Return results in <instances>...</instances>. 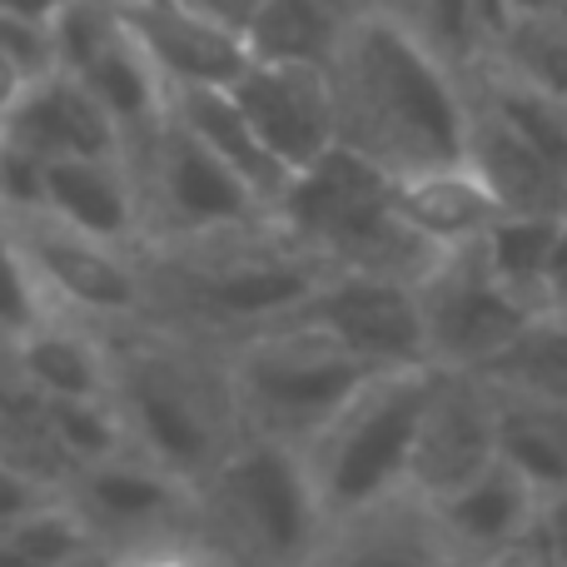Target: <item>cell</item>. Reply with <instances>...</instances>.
Listing matches in <instances>:
<instances>
[{"instance_id":"2e32d148","label":"cell","mask_w":567,"mask_h":567,"mask_svg":"<svg viewBox=\"0 0 567 567\" xmlns=\"http://www.w3.org/2000/svg\"><path fill=\"white\" fill-rule=\"evenodd\" d=\"M543 493L503 458H493L468 483L429 498L449 558L463 563H528V538Z\"/></svg>"},{"instance_id":"8992f818","label":"cell","mask_w":567,"mask_h":567,"mask_svg":"<svg viewBox=\"0 0 567 567\" xmlns=\"http://www.w3.org/2000/svg\"><path fill=\"white\" fill-rule=\"evenodd\" d=\"M275 215L329 269L419 279L433 265V249L393 209V175L349 145H329L293 169Z\"/></svg>"},{"instance_id":"4dcf8cb0","label":"cell","mask_w":567,"mask_h":567,"mask_svg":"<svg viewBox=\"0 0 567 567\" xmlns=\"http://www.w3.org/2000/svg\"><path fill=\"white\" fill-rule=\"evenodd\" d=\"M488 60L498 70H508V75L567 100V10L508 20V30L493 40Z\"/></svg>"},{"instance_id":"74e56055","label":"cell","mask_w":567,"mask_h":567,"mask_svg":"<svg viewBox=\"0 0 567 567\" xmlns=\"http://www.w3.org/2000/svg\"><path fill=\"white\" fill-rule=\"evenodd\" d=\"M567 10V0H508V20H523V16H558ZM508 30V25H503Z\"/></svg>"},{"instance_id":"9a60e30c","label":"cell","mask_w":567,"mask_h":567,"mask_svg":"<svg viewBox=\"0 0 567 567\" xmlns=\"http://www.w3.org/2000/svg\"><path fill=\"white\" fill-rule=\"evenodd\" d=\"M493 458H498V409L488 383L478 373L439 369L413 439L409 488L419 498H439L483 473Z\"/></svg>"},{"instance_id":"f546056e","label":"cell","mask_w":567,"mask_h":567,"mask_svg":"<svg viewBox=\"0 0 567 567\" xmlns=\"http://www.w3.org/2000/svg\"><path fill=\"white\" fill-rule=\"evenodd\" d=\"M567 215V209H563ZM563 215H518V209H498L478 239L483 265L508 293H518L528 309H543V279H548V255L558 239Z\"/></svg>"},{"instance_id":"e0dca14e","label":"cell","mask_w":567,"mask_h":567,"mask_svg":"<svg viewBox=\"0 0 567 567\" xmlns=\"http://www.w3.org/2000/svg\"><path fill=\"white\" fill-rule=\"evenodd\" d=\"M40 215L80 229V235L110 239V245H145V205L140 179L125 155H65L45 159V195Z\"/></svg>"},{"instance_id":"3957f363","label":"cell","mask_w":567,"mask_h":567,"mask_svg":"<svg viewBox=\"0 0 567 567\" xmlns=\"http://www.w3.org/2000/svg\"><path fill=\"white\" fill-rule=\"evenodd\" d=\"M105 339L110 403L125 423V443L175 478L199 483L245 433L225 353L159 319L105 323Z\"/></svg>"},{"instance_id":"d6a6232c","label":"cell","mask_w":567,"mask_h":567,"mask_svg":"<svg viewBox=\"0 0 567 567\" xmlns=\"http://www.w3.org/2000/svg\"><path fill=\"white\" fill-rule=\"evenodd\" d=\"M45 313H50L45 289H40L25 249L16 245L10 219L0 215V343H10V339H20L25 329H35Z\"/></svg>"},{"instance_id":"4fadbf2b","label":"cell","mask_w":567,"mask_h":567,"mask_svg":"<svg viewBox=\"0 0 567 567\" xmlns=\"http://www.w3.org/2000/svg\"><path fill=\"white\" fill-rule=\"evenodd\" d=\"M229 95L239 100L245 120L265 150L284 169H303L329 145H339V115H333V80L329 65H303V60H259L229 80Z\"/></svg>"},{"instance_id":"836d02e7","label":"cell","mask_w":567,"mask_h":567,"mask_svg":"<svg viewBox=\"0 0 567 567\" xmlns=\"http://www.w3.org/2000/svg\"><path fill=\"white\" fill-rule=\"evenodd\" d=\"M0 55H10L30 80L55 70V30L40 16H20V10H0Z\"/></svg>"},{"instance_id":"4316f807","label":"cell","mask_w":567,"mask_h":567,"mask_svg":"<svg viewBox=\"0 0 567 567\" xmlns=\"http://www.w3.org/2000/svg\"><path fill=\"white\" fill-rule=\"evenodd\" d=\"M493 409H498V458L538 493L567 488V403L493 393Z\"/></svg>"},{"instance_id":"d6986e66","label":"cell","mask_w":567,"mask_h":567,"mask_svg":"<svg viewBox=\"0 0 567 567\" xmlns=\"http://www.w3.org/2000/svg\"><path fill=\"white\" fill-rule=\"evenodd\" d=\"M393 209L399 219L433 249H458L483 239V229L498 219V199L483 185V175L468 159H449V165H423L409 175H393Z\"/></svg>"},{"instance_id":"83f0119b","label":"cell","mask_w":567,"mask_h":567,"mask_svg":"<svg viewBox=\"0 0 567 567\" xmlns=\"http://www.w3.org/2000/svg\"><path fill=\"white\" fill-rule=\"evenodd\" d=\"M463 85H468V95L478 100L483 110H493L513 135H523L543 159H553L567 175V100L563 95H548V90L508 75V70H498L493 60L473 65L468 75H463Z\"/></svg>"},{"instance_id":"f1b7e54d","label":"cell","mask_w":567,"mask_h":567,"mask_svg":"<svg viewBox=\"0 0 567 567\" xmlns=\"http://www.w3.org/2000/svg\"><path fill=\"white\" fill-rule=\"evenodd\" d=\"M85 558H110L105 538L95 523L65 498V488L40 498L30 513H20L6 533H0V563H30V567H65Z\"/></svg>"},{"instance_id":"8fae6325","label":"cell","mask_w":567,"mask_h":567,"mask_svg":"<svg viewBox=\"0 0 567 567\" xmlns=\"http://www.w3.org/2000/svg\"><path fill=\"white\" fill-rule=\"evenodd\" d=\"M413 289H419L429 363L453 373L483 369L528 323V313H538L493 279V269L478 255V239L433 255V265L413 279Z\"/></svg>"},{"instance_id":"1f68e13d","label":"cell","mask_w":567,"mask_h":567,"mask_svg":"<svg viewBox=\"0 0 567 567\" xmlns=\"http://www.w3.org/2000/svg\"><path fill=\"white\" fill-rule=\"evenodd\" d=\"M45 409H50V433H55L70 473L130 449L125 423H120V413L110 399H45Z\"/></svg>"},{"instance_id":"d590c367","label":"cell","mask_w":567,"mask_h":567,"mask_svg":"<svg viewBox=\"0 0 567 567\" xmlns=\"http://www.w3.org/2000/svg\"><path fill=\"white\" fill-rule=\"evenodd\" d=\"M543 309L567 313V215H563L558 239H553V255H548V279H543Z\"/></svg>"},{"instance_id":"ba28073f","label":"cell","mask_w":567,"mask_h":567,"mask_svg":"<svg viewBox=\"0 0 567 567\" xmlns=\"http://www.w3.org/2000/svg\"><path fill=\"white\" fill-rule=\"evenodd\" d=\"M65 498L95 523L110 558H215L199 528L195 483L135 449L75 468Z\"/></svg>"},{"instance_id":"ac0fdd59","label":"cell","mask_w":567,"mask_h":567,"mask_svg":"<svg viewBox=\"0 0 567 567\" xmlns=\"http://www.w3.org/2000/svg\"><path fill=\"white\" fill-rule=\"evenodd\" d=\"M0 135H10L16 145L35 150L40 159H65V155H125L115 120L105 115L95 95L65 70L30 80V90L16 100Z\"/></svg>"},{"instance_id":"30bf717a","label":"cell","mask_w":567,"mask_h":567,"mask_svg":"<svg viewBox=\"0 0 567 567\" xmlns=\"http://www.w3.org/2000/svg\"><path fill=\"white\" fill-rule=\"evenodd\" d=\"M16 229V245L25 249L50 309L80 313L90 323H130L150 313V284L140 249L110 245V239L80 235L60 219L40 215H6Z\"/></svg>"},{"instance_id":"cb8c5ba5","label":"cell","mask_w":567,"mask_h":567,"mask_svg":"<svg viewBox=\"0 0 567 567\" xmlns=\"http://www.w3.org/2000/svg\"><path fill=\"white\" fill-rule=\"evenodd\" d=\"M473 373L493 393H508V399L567 403V313H528V323Z\"/></svg>"},{"instance_id":"f35d334b","label":"cell","mask_w":567,"mask_h":567,"mask_svg":"<svg viewBox=\"0 0 567 567\" xmlns=\"http://www.w3.org/2000/svg\"><path fill=\"white\" fill-rule=\"evenodd\" d=\"M70 0H0V10H20V16H40L55 20V10H65Z\"/></svg>"},{"instance_id":"8d00e7d4","label":"cell","mask_w":567,"mask_h":567,"mask_svg":"<svg viewBox=\"0 0 567 567\" xmlns=\"http://www.w3.org/2000/svg\"><path fill=\"white\" fill-rule=\"evenodd\" d=\"M25 90H30V75H25V70H20L10 55H0V120L16 110V100L25 95Z\"/></svg>"},{"instance_id":"9c48e42d","label":"cell","mask_w":567,"mask_h":567,"mask_svg":"<svg viewBox=\"0 0 567 567\" xmlns=\"http://www.w3.org/2000/svg\"><path fill=\"white\" fill-rule=\"evenodd\" d=\"M125 159L140 179L145 245L215 235V229L255 225L275 215V205L259 189H249L219 155H209L175 115H165L145 140H135Z\"/></svg>"},{"instance_id":"60d3db41","label":"cell","mask_w":567,"mask_h":567,"mask_svg":"<svg viewBox=\"0 0 567 567\" xmlns=\"http://www.w3.org/2000/svg\"><path fill=\"white\" fill-rule=\"evenodd\" d=\"M0 349H6V343H0Z\"/></svg>"},{"instance_id":"6da1fadb","label":"cell","mask_w":567,"mask_h":567,"mask_svg":"<svg viewBox=\"0 0 567 567\" xmlns=\"http://www.w3.org/2000/svg\"><path fill=\"white\" fill-rule=\"evenodd\" d=\"M339 145L359 150L389 175L463 159L468 85L393 10H353L329 65Z\"/></svg>"},{"instance_id":"484cf974","label":"cell","mask_w":567,"mask_h":567,"mask_svg":"<svg viewBox=\"0 0 567 567\" xmlns=\"http://www.w3.org/2000/svg\"><path fill=\"white\" fill-rule=\"evenodd\" d=\"M383 10H393L458 75L483 65L508 25V0H383Z\"/></svg>"},{"instance_id":"603a6c76","label":"cell","mask_w":567,"mask_h":567,"mask_svg":"<svg viewBox=\"0 0 567 567\" xmlns=\"http://www.w3.org/2000/svg\"><path fill=\"white\" fill-rule=\"evenodd\" d=\"M349 20H353L349 0H259L245 16V45L259 60L333 65Z\"/></svg>"},{"instance_id":"52a82bcc","label":"cell","mask_w":567,"mask_h":567,"mask_svg":"<svg viewBox=\"0 0 567 567\" xmlns=\"http://www.w3.org/2000/svg\"><path fill=\"white\" fill-rule=\"evenodd\" d=\"M219 353H225L239 429L293 443V449H303L343 409V399L369 373H379L303 319H279L269 329L225 343Z\"/></svg>"},{"instance_id":"44dd1931","label":"cell","mask_w":567,"mask_h":567,"mask_svg":"<svg viewBox=\"0 0 567 567\" xmlns=\"http://www.w3.org/2000/svg\"><path fill=\"white\" fill-rule=\"evenodd\" d=\"M463 159L483 175L498 209H518V215H563L567 209L563 169L553 159H543L523 135H513L473 95H468V145H463Z\"/></svg>"},{"instance_id":"5bb4252c","label":"cell","mask_w":567,"mask_h":567,"mask_svg":"<svg viewBox=\"0 0 567 567\" xmlns=\"http://www.w3.org/2000/svg\"><path fill=\"white\" fill-rule=\"evenodd\" d=\"M110 6L169 90L229 85L249 65L245 30L199 0H110Z\"/></svg>"},{"instance_id":"7a4b0ae2","label":"cell","mask_w":567,"mask_h":567,"mask_svg":"<svg viewBox=\"0 0 567 567\" xmlns=\"http://www.w3.org/2000/svg\"><path fill=\"white\" fill-rule=\"evenodd\" d=\"M140 265L150 284L145 319L195 333L215 349L289 319L333 275L303 239L279 225V215L215 235L145 245Z\"/></svg>"},{"instance_id":"5b68a950","label":"cell","mask_w":567,"mask_h":567,"mask_svg":"<svg viewBox=\"0 0 567 567\" xmlns=\"http://www.w3.org/2000/svg\"><path fill=\"white\" fill-rule=\"evenodd\" d=\"M433 379H439L433 363L369 373L343 399V409L299 449L329 528L373 508V503L413 493L409 463H413V439H419V419L433 393Z\"/></svg>"},{"instance_id":"7c38bea8","label":"cell","mask_w":567,"mask_h":567,"mask_svg":"<svg viewBox=\"0 0 567 567\" xmlns=\"http://www.w3.org/2000/svg\"><path fill=\"white\" fill-rule=\"evenodd\" d=\"M289 319H303L339 339L349 353H359L373 369H409L429 363L423 313L413 279L363 275V269H333Z\"/></svg>"},{"instance_id":"ab89813d","label":"cell","mask_w":567,"mask_h":567,"mask_svg":"<svg viewBox=\"0 0 567 567\" xmlns=\"http://www.w3.org/2000/svg\"><path fill=\"white\" fill-rule=\"evenodd\" d=\"M349 6H353V10H363V6H383V0H349Z\"/></svg>"},{"instance_id":"e575fe53","label":"cell","mask_w":567,"mask_h":567,"mask_svg":"<svg viewBox=\"0 0 567 567\" xmlns=\"http://www.w3.org/2000/svg\"><path fill=\"white\" fill-rule=\"evenodd\" d=\"M528 563H567V488L543 493L533 543H528Z\"/></svg>"},{"instance_id":"277c9868","label":"cell","mask_w":567,"mask_h":567,"mask_svg":"<svg viewBox=\"0 0 567 567\" xmlns=\"http://www.w3.org/2000/svg\"><path fill=\"white\" fill-rule=\"evenodd\" d=\"M199 528L215 558L309 563L323 558L329 518L293 443L239 433L235 449L195 483Z\"/></svg>"},{"instance_id":"d4e9b609","label":"cell","mask_w":567,"mask_h":567,"mask_svg":"<svg viewBox=\"0 0 567 567\" xmlns=\"http://www.w3.org/2000/svg\"><path fill=\"white\" fill-rule=\"evenodd\" d=\"M0 463L45 488H65L70 478V463L50 433L45 393L6 359V349H0Z\"/></svg>"},{"instance_id":"ffe728a7","label":"cell","mask_w":567,"mask_h":567,"mask_svg":"<svg viewBox=\"0 0 567 567\" xmlns=\"http://www.w3.org/2000/svg\"><path fill=\"white\" fill-rule=\"evenodd\" d=\"M6 359L45 399H110V339L105 323L50 309L35 329L6 343Z\"/></svg>"},{"instance_id":"7402d4cb","label":"cell","mask_w":567,"mask_h":567,"mask_svg":"<svg viewBox=\"0 0 567 567\" xmlns=\"http://www.w3.org/2000/svg\"><path fill=\"white\" fill-rule=\"evenodd\" d=\"M169 115H175L209 155L225 159L249 189H259L269 205H279L284 185H289V169L265 150V140L255 135V125L245 120V110H239V100L229 95V85L169 90Z\"/></svg>"}]
</instances>
